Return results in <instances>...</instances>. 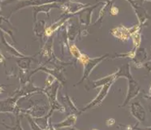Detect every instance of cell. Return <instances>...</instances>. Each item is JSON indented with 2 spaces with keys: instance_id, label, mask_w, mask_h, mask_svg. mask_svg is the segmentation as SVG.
<instances>
[{
  "instance_id": "8fae6325",
  "label": "cell",
  "mask_w": 151,
  "mask_h": 130,
  "mask_svg": "<svg viewBox=\"0 0 151 130\" xmlns=\"http://www.w3.org/2000/svg\"><path fill=\"white\" fill-rule=\"evenodd\" d=\"M132 38H133V44H134L135 46V48H139L141 42V33L139 32H137L136 33H134L133 35H132Z\"/></svg>"
},
{
  "instance_id": "6da1fadb",
  "label": "cell",
  "mask_w": 151,
  "mask_h": 130,
  "mask_svg": "<svg viewBox=\"0 0 151 130\" xmlns=\"http://www.w3.org/2000/svg\"><path fill=\"white\" fill-rule=\"evenodd\" d=\"M120 77H126L128 80V90L127 96L125 98V100L124 102V104L122 105L123 107L126 106L127 104L134 98L137 96L140 91H141V87L138 84L137 81H135L132 78V76L130 72V66L129 64H124L122 66L121 68H119L118 71L115 72V78Z\"/></svg>"
},
{
  "instance_id": "9a60e30c",
  "label": "cell",
  "mask_w": 151,
  "mask_h": 130,
  "mask_svg": "<svg viewBox=\"0 0 151 130\" xmlns=\"http://www.w3.org/2000/svg\"><path fill=\"white\" fill-rule=\"evenodd\" d=\"M144 66H145V68L147 69V71L149 73L151 72V60L146 62L145 64H144Z\"/></svg>"
},
{
  "instance_id": "7402d4cb",
  "label": "cell",
  "mask_w": 151,
  "mask_h": 130,
  "mask_svg": "<svg viewBox=\"0 0 151 130\" xmlns=\"http://www.w3.org/2000/svg\"><path fill=\"white\" fill-rule=\"evenodd\" d=\"M70 130H76V129H71Z\"/></svg>"
},
{
  "instance_id": "2e32d148",
  "label": "cell",
  "mask_w": 151,
  "mask_h": 130,
  "mask_svg": "<svg viewBox=\"0 0 151 130\" xmlns=\"http://www.w3.org/2000/svg\"><path fill=\"white\" fill-rule=\"evenodd\" d=\"M111 13L112 15H117L119 13V9L115 6H113V7H111Z\"/></svg>"
},
{
  "instance_id": "d6986e66",
  "label": "cell",
  "mask_w": 151,
  "mask_h": 130,
  "mask_svg": "<svg viewBox=\"0 0 151 130\" xmlns=\"http://www.w3.org/2000/svg\"><path fill=\"white\" fill-rule=\"evenodd\" d=\"M49 130H55V127H53L51 124H50Z\"/></svg>"
},
{
  "instance_id": "9c48e42d",
  "label": "cell",
  "mask_w": 151,
  "mask_h": 130,
  "mask_svg": "<svg viewBox=\"0 0 151 130\" xmlns=\"http://www.w3.org/2000/svg\"><path fill=\"white\" fill-rule=\"evenodd\" d=\"M15 108V99L8 98L5 101H0V111H12Z\"/></svg>"
},
{
  "instance_id": "3957f363",
  "label": "cell",
  "mask_w": 151,
  "mask_h": 130,
  "mask_svg": "<svg viewBox=\"0 0 151 130\" xmlns=\"http://www.w3.org/2000/svg\"><path fill=\"white\" fill-rule=\"evenodd\" d=\"M108 55H103L102 57H99V58H89V60L86 62L85 64L83 65L84 66V74H83V77H82V79L80 81V83H81L83 81L86 80V78L89 77L90 73H91V72L93 71V69L95 68L97 64H99V63L101 61H102L106 57H107Z\"/></svg>"
},
{
  "instance_id": "7a4b0ae2",
  "label": "cell",
  "mask_w": 151,
  "mask_h": 130,
  "mask_svg": "<svg viewBox=\"0 0 151 130\" xmlns=\"http://www.w3.org/2000/svg\"><path fill=\"white\" fill-rule=\"evenodd\" d=\"M114 83V81H111V82H109L108 84H105L104 86H102V89H101V90L99 91V93L98 94V95L96 96L95 98L93 99V101H91L90 103H89L87 106L83 108L82 111H86V110H88V109H91V108H93L94 107H97V106H99V104L102 103V101L104 100V98L106 97V95L108 94L109 90H110V89L111 87L112 84Z\"/></svg>"
},
{
  "instance_id": "5bb4252c",
  "label": "cell",
  "mask_w": 151,
  "mask_h": 130,
  "mask_svg": "<svg viewBox=\"0 0 151 130\" xmlns=\"http://www.w3.org/2000/svg\"><path fill=\"white\" fill-rule=\"evenodd\" d=\"M17 124L16 125V126L14 127V128H10V127H7V126H5V127H7V129H12V130H23L22 127H21V125H20V120H18Z\"/></svg>"
},
{
  "instance_id": "277c9868",
  "label": "cell",
  "mask_w": 151,
  "mask_h": 130,
  "mask_svg": "<svg viewBox=\"0 0 151 130\" xmlns=\"http://www.w3.org/2000/svg\"><path fill=\"white\" fill-rule=\"evenodd\" d=\"M131 113L132 116H134L139 122H144L146 119V112L145 110L139 102H135L131 104Z\"/></svg>"
},
{
  "instance_id": "30bf717a",
  "label": "cell",
  "mask_w": 151,
  "mask_h": 130,
  "mask_svg": "<svg viewBox=\"0 0 151 130\" xmlns=\"http://www.w3.org/2000/svg\"><path fill=\"white\" fill-rule=\"evenodd\" d=\"M115 72L113 73L111 75H109L107 77H105L102 78L100 80H98V81H93V84H94V87H102V86H104L105 84H108L109 82H111L112 81H115Z\"/></svg>"
},
{
  "instance_id": "8992f818",
  "label": "cell",
  "mask_w": 151,
  "mask_h": 130,
  "mask_svg": "<svg viewBox=\"0 0 151 130\" xmlns=\"http://www.w3.org/2000/svg\"><path fill=\"white\" fill-rule=\"evenodd\" d=\"M111 33L115 38L120 39L122 41H128L129 38L131 37L129 29H127L124 26H119L115 29H113L111 30Z\"/></svg>"
},
{
  "instance_id": "ac0fdd59",
  "label": "cell",
  "mask_w": 151,
  "mask_h": 130,
  "mask_svg": "<svg viewBox=\"0 0 151 130\" xmlns=\"http://www.w3.org/2000/svg\"><path fill=\"white\" fill-rule=\"evenodd\" d=\"M144 98L145 99H148V100L150 101V104H151V96H144Z\"/></svg>"
},
{
  "instance_id": "4fadbf2b",
  "label": "cell",
  "mask_w": 151,
  "mask_h": 130,
  "mask_svg": "<svg viewBox=\"0 0 151 130\" xmlns=\"http://www.w3.org/2000/svg\"><path fill=\"white\" fill-rule=\"evenodd\" d=\"M29 123H30V126L32 128V129L33 130H42V128H40V126L38 124H37L33 122V120H31V119H29Z\"/></svg>"
},
{
  "instance_id": "7c38bea8",
  "label": "cell",
  "mask_w": 151,
  "mask_h": 130,
  "mask_svg": "<svg viewBox=\"0 0 151 130\" xmlns=\"http://www.w3.org/2000/svg\"><path fill=\"white\" fill-rule=\"evenodd\" d=\"M70 51H71V53H72V55L75 56L76 58H78V59H79L80 57H81V55H82V54L80 52L78 48H77L75 45H72L71 46H70Z\"/></svg>"
},
{
  "instance_id": "44dd1931",
  "label": "cell",
  "mask_w": 151,
  "mask_h": 130,
  "mask_svg": "<svg viewBox=\"0 0 151 130\" xmlns=\"http://www.w3.org/2000/svg\"><path fill=\"white\" fill-rule=\"evenodd\" d=\"M149 94H150V95L151 96V86L150 88V90H149Z\"/></svg>"
},
{
  "instance_id": "ba28073f",
  "label": "cell",
  "mask_w": 151,
  "mask_h": 130,
  "mask_svg": "<svg viewBox=\"0 0 151 130\" xmlns=\"http://www.w3.org/2000/svg\"><path fill=\"white\" fill-rule=\"evenodd\" d=\"M76 122V116H75V115H70L64 120H63L61 122L56 124L55 125V129L69 128V127L74 125Z\"/></svg>"
},
{
  "instance_id": "52a82bcc",
  "label": "cell",
  "mask_w": 151,
  "mask_h": 130,
  "mask_svg": "<svg viewBox=\"0 0 151 130\" xmlns=\"http://www.w3.org/2000/svg\"><path fill=\"white\" fill-rule=\"evenodd\" d=\"M146 58H147V53L145 52V50L144 48L139 47V48L136 49L134 57L132 58L136 64L141 65L143 64V62L146 59Z\"/></svg>"
},
{
  "instance_id": "5b68a950",
  "label": "cell",
  "mask_w": 151,
  "mask_h": 130,
  "mask_svg": "<svg viewBox=\"0 0 151 130\" xmlns=\"http://www.w3.org/2000/svg\"><path fill=\"white\" fill-rule=\"evenodd\" d=\"M129 3H131L132 5L133 9L135 10V12H136V15L137 16L138 20H139L140 25H144L145 23L147 21L148 18H149L148 17L147 11L145 9L144 7L138 5L137 2L129 1Z\"/></svg>"
},
{
  "instance_id": "e0dca14e",
  "label": "cell",
  "mask_w": 151,
  "mask_h": 130,
  "mask_svg": "<svg viewBox=\"0 0 151 130\" xmlns=\"http://www.w3.org/2000/svg\"><path fill=\"white\" fill-rule=\"evenodd\" d=\"M113 124H115V120L114 119H110V120H108L107 121H106V124L107 125H112Z\"/></svg>"
},
{
  "instance_id": "ffe728a7",
  "label": "cell",
  "mask_w": 151,
  "mask_h": 130,
  "mask_svg": "<svg viewBox=\"0 0 151 130\" xmlns=\"http://www.w3.org/2000/svg\"><path fill=\"white\" fill-rule=\"evenodd\" d=\"M141 130H151V127H149V128H146L145 129H141Z\"/></svg>"
},
{
  "instance_id": "603a6c76",
  "label": "cell",
  "mask_w": 151,
  "mask_h": 130,
  "mask_svg": "<svg viewBox=\"0 0 151 130\" xmlns=\"http://www.w3.org/2000/svg\"><path fill=\"white\" fill-rule=\"evenodd\" d=\"M93 130H98V129H93Z\"/></svg>"
}]
</instances>
